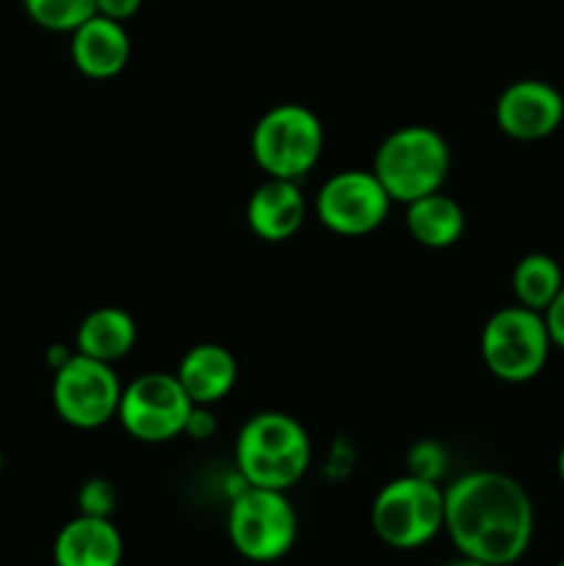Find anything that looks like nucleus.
Instances as JSON below:
<instances>
[{
	"mask_svg": "<svg viewBox=\"0 0 564 566\" xmlns=\"http://www.w3.org/2000/svg\"><path fill=\"white\" fill-rule=\"evenodd\" d=\"M77 506L81 514H92V517H111L116 509V490L108 479H92L81 486L77 492Z\"/></svg>",
	"mask_w": 564,
	"mask_h": 566,
	"instance_id": "412c9836",
	"label": "nucleus"
},
{
	"mask_svg": "<svg viewBox=\"0 0 564 566\" xmlns=\"http://www.w3.org/2000/svg\"><path fill=\"white\" fill-rule=\"evenodd\" d=\"M191 412L194 401L186 396L177 376L155 370V374L136 376L130 385L122 387L116 420L133 440L160 446L186 434Z\"/></svg>",
	"mask_w": 564,
	"mask_h": 566,
	"instance_id": "6e6552de",
	"label": "nucleus"
},
{
	"mask_svg": "<svg viewBox=\"0 0 564 566\" xmlns=\"http://www.w3.org/2000/svg\"><path fill=\"white\" fill-rule=\"evenodd\" d=\"M213 429H216V423H213V418L205 412V407H194L191 418H188V426H186V434L197 437V440H205V437H210V431Z\"/></svg>",
	"mask_w": 564,
	"mask_h": 566,
	"instance_id": "b1692460",
	"label": "nucleus"
},
{
	"mask_svg": "<svg viewBox=\"0 0 564 566\" xmlns=\"http://www.w3.org/2000/svg\"><path fill=\"white\" fill-rule=\"evenodd\" d=\"M175 376L194 407H210L232 392L238 381V363L230 348L219 343H197L182 354Z\"/></svg>",
	"mask_w": 564,
	"mask_h": 566,
	"instance_id": "2eb2a0df",
	"label": "nucleus"
},
{
	"mask_svg": "<svg viewBox=\"0 0 564 566\" xmlns=\"http://www.w3.org/2000/svg\"><path fill=\"white\" fill-rule=\"evenodd\" d=\"M249 149L265 177L299 182L318 164L324 149V125L307 105H274L254 125Z\"/></svg>",
	"mask_w": 564,
	"mask_h": 566,
	"instance_id": "20e7f679",
	"label": "nucleus"
},
{
	"mask_svg": "<svg viewBox=\"0 0 564 566\" xmlns=\"http://www.w3.org/2000/svg\"><path fill=\"white\" fill-rule=\"evenodd\" d=\"M122 381L108 363L70 354L55 368L53 407L75 429H100L119 412Z\"/></svg>",
	"mask_w": 564,
	"mask_h": 566,
	"instance_id": "1a4fd4ad",
	"label": "nucleus"
},
{
	"mask_svg": "<svg viewBox=\"0 0 564 566\" xmlns=\"http://www.w3.org/2000/svg\"><path fill=\"white\" fill-rule=\"evenodd\" d=\"M564 287V271L558 260H553L545 252H531L518 260L512 271V293L518 304L545 313L547 304L556 298V293Z\"/></svg>",
	"mask_w": 564,
	"mask_h": 566,
	"instance_id": "a211bd4d",
	"label": "nucleus"
},
{
	"mask_svg": "<svg viewBox=\"0 0 564 566\" xmlns=\"http://www.w3.org/2000/svg\"><path fill=\"white\" fill-rule=\"evenodd\" d=\"M144 0H97V14L111 17L116 22H127L138 14Z\"/></svg>",
	"mask_w": 564,
	"mask_h": 566,
	"instance_id": "5701e85b",
	"label": "nucleus"
},
{
	"mask_svg": "<svg viewBox=\"0 0 564 566\" xmlns=\"http://www.w3.org/2000/svg\"><path fill=\"white\" fill-rule=\"evenodd\" d=\"M136 321L122 307H97L81 321L75 332L77 354L114 365L136 346Z\"/></svg>",
	"mask_w": 564,
	"mask_h": 566,
	"instance_id": "dca6fc26",
	"label": "nucleus"
},
{
	"mask_svg": "<svg viewBox=\"0 0 564 566\" xmlns=\"http://www.w3.org/2000/svg\"><path fill=\"white\" fill-rule=\"evenodd\" d=\"M564 122V97L553 83L523 77L509 83L495 103V125L514 142H542Z\"/></svg>",
	"mask_w": 564,
	"mask_h": 566,
	"instance_id": "9b49d317",
	"label": "nucleus"
},
{
	"mask_svg": "<svg viewBox=\"0 0 564 566\" xmlns=\"http://www.w3.org/2000/svg\"><path fill=\"white\" fill-rule=\"evenodd\" d=\"M448 169L451 149L446 138L435 127L407 125L379 144L370 171L379 177L393 202L409 205L426 193L442 191Z\"/></svg>",
	"mask_w": 564,
	"mask_h": 566,
	"instance_id": "7ed1b4c3",
	"label": "nucleus"
},
{
	"mask_svg": "<svg viewBox=\"0 0 564 566\" xmlns=\"http://www.w3.org/2000/svg\"><path fill=\"white\" fill-rule=\"evenodd\" d=\"M446 492L442 528L464 558L512 566L534 536V503L520 481L498 470H473Z\"/></svg>",
	"mask_w": 564,
	"mask_h": 566,
	"instance_id": "f257e3e1",
	"label": "nucleus"
},
{
	"mask_svg": "<svg viewBox=\"0 0 564 566\" xmlns=\"http://www.w3.org/2000/svg\"><path fill=\"white\" fill-rule=\"evenodd\" d=\"M551 335L542 313L512 304L487 318L481 329V359L495 379L523 385L536 379L551 357Z\"/></svg>",
	"mask_w": 564,
	"mask_h": 566,
	"instance_id": "423d86ee",
	"label": "nucleus"
},
{
	"mask_svg": "<svg viewBox=\"0 0 564 566\" xmlns=\"http://www.w3.org/2000/svg\"><path fill=\"white\" fill-rule=\"evenodd\" d=\"M542 318H545V326H547V335H551V343L564 352V287L556 293V298H553V302L547 304V310H545V313H542Z\"/></svg>",
	"mask_w": 564,
	"mask_h": 566,
	"instance_id": "4be33fe9",
	"label": "nucleus"
},
{
	"mask_svg": "<svg viewBox=\"0 0 564 566\" xmlns=\"http://www.w3.org/2000/svg\"><path fill=\"white\" fill-rule=\"evenodd\" d=\"M446 451H442L440 442H431V440H424L418 442V446H412V451H409V475H418V479L424 481H440L442 475H446Z\"/></svg>",
	"mask_w": 564,
	"mask_h": 566,
	"instance_id": "aec40b11",
	"label": "nucleus"
},
{
	"mask_svg": "<svg viewBox=\"0 0 564 566\" xmlns=\"http://www.w3.org/2000/svg\"><path fill=\"white\" fill-rule=\"evenodd\" d=\"M446 492L437 481L401 475L379 490L370 506V525L387 547L418 551L442 531Z\"/></svg>",
	"mask_w": 564,
	"mask_h": 566,
	"instance_id": "39448f33",
	"label": "nucleus"
},
{
	"mask_svg": "<svg viewBox=\"0 0 564 566\" xmlns=\"http://www.w3.org/2000/svg\"><path fill=\"white\" fill-rule=\"evenodd\" d=\"M446 566H490V564L473 562V558H462V562H453V564H446Z\"/></svg>",
	"mask_w": 564,
	"mask_h": 566,
	"instance_id": "393cba45",
	"label": "nucleus"
},
{
	"mask_svg": "<svg viewBox=\"0 0 564 566\" xmlns=\"http://www.w3.org/2000/svg\"><path fill=\"white\" fill-rule=\"evenodd\" d=\"M404 224L420 247L448 249L462 238L464 210L453 197L435 191L407 205Z\"/></svg>",
	"mask_w": 564,
	"mask_h": 566,
	"instance_id": "f3484780",
	"label": "nucleus"
},
{
	"mask_svg": "<svg viewBox=\"0 0 564 566\" xmlns=\"http://www.w3.org/2000/svg\"><path fill=\"white\" fill-rule=\"evenodd\" d=\"M70 55L77 72L92 81L116 77L130 61V36L125 22L94 14L70 33Z\"/></svg>",
	"mask_w": 564,
	"mask_h": 566,
	"instance_id": "ddd939ff",
	"label": "nucleus"
},
{
	"mask_svg": "<svg viewBox=\"0 0 564 566\" xmlns=\"http://www.w3.org/2000/svg\"><path fill=\"white\" fill-rule=\"evenodd\" d=\"M307 219V199L296 180L265 177L247 202V224L260 241L282 243L296 235Z\"/></svg>",
	"mask_w": 564,
	"mask_h": 566,
	"instance_id": "f8f14e48",
	"label": "nucleus"
},
{
	"mask_svg": "<svg viewBox=\"0 0 564 566\" xmlns=\"http://www.w3.org/2000/svg\"><path fill=\"white\" fill-rule=\"evenodd\" d=\"M390 193L370 169L335 171L315 193V216L335 235L359 238L379 230L390 216Z\"/></svg>",
	"mask_w": 564,
	"mask_h": 566,
	"instance_id": "9d476101",
	"label": "nucleus"
},
{
	"mask_svg": "<svg viewBox=\"0 0 564 566\" xmlns=\"http://www.w3.org/2000/svg\"><path fill=\"white\" fill-rule=\"evenodd\" d=\"M556 566H564V562H558V564H556Z\"/></svg>",
	"mask_w": 564,
	"mask_h": 566,
	"instance_id": "bb28decb",
	"label": "nucleus"
},
{
	"mask_svg": "<svg viewBox=\"0 0 564 566\" xmlns=\"http://www.w3.org/2000/svg\"><path fill=\"white\" fill-rule=\"evenodd\" d=\"M125 542L111 517L77 514L53 542L55 566H119Z\"/></svg>",
	"mask_w": 564,
	"mask_h": 566,
	"instance_id": "4468645a",
	"label": "nucleus"
},
{
	"mask_svg": "<svg viewBox=\"0 0 564 566\" xmlns=\"http://www.w3.org/2000/svg\"><path fill=\"white\" fill-rule=\"evenodd\" d=\"M25 14L44 31L72 33L97 14V0H22Z\"/></svg>",
	"mask_w": 564,
	"mask_h": 566,
	"instance_id": "6ab92c4d",
	"label": "nucleus"
},
{
	"mask_svg": "<svg viewBox=\"0 0 564 566\" xmlns=\"http://www.w3.org/2000/svg\"><path fill=\"white\" fill-rule=\"evenodd\" d=\"M313 462L307 429L288 412H258L241 426L236 464L247 486L288 492L304 479Z\"/></svg>",
	"mask_w": 564,
	"mask_h": 566,
	"instance_id": "f03ea898",
	"label": "nucleus"
},
{
	"mask_svg": "<svg viewBox=\"0 0 564 566\" xmlns=\"http://www.w3.org/2000/svg\"><path fill=\"white\" fill-rule=\"evenodd\" d=\"M296 509L285 492L243 486L227 512V536L243 558L258 564L288 556L296 542Z\"/></svg>",
	"mask_w": 564,
	"mask_h": 566,
	"instance_id": "0eeeda50",
	"label": "nucleus"
},
{
	"mask_svg": "<svg viewBox=\"0 0 564 566\" xmlns=\"http://www.w3.org/2000/svg\"><path fill=\"white\" fill-rule=\"evenodd\" d=\"M556 468H558V479H562V484H564V446H562V451H558Z\"/></svg>",
	"mask_w": 564,
	"mask_h": 566,
	"instance_id": "a878e982",
	"label": "nucleus"
}]
</instances>
